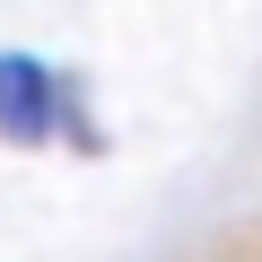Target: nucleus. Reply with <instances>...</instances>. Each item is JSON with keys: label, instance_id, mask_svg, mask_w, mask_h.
Returning <instances> with one entry per match:
<instances>
[{"label": "nucleus", "instance_id": "nucleus-1", "mask_svg": "<svg viewBox=\"0 0 262 262\" xmlns=\"http://www.w3.org/2000/svg\"><path fill=\"white\" fill-rule=\"evenodd\" d=\"M44 131H53V70L0 53V140H44Z\"/></svg>", "mask_w": 262, "mask_h": 262}]
</instances>
